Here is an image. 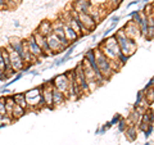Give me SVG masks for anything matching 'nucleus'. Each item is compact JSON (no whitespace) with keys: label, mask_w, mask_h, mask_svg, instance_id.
Returning <instances> with one entry per match:
<instances>
[{"label":"nucleus","mask_w":154,"mask_h":145,"mask_svg":"<svg viewBox=\"0 0 154 145\" xmlns=\"http://www.w3.org/2000/svg\"><path fill=\"white\" fill-rule=\"evenodd\" d=\"M118 123H119V126H118V131H119V132H123L125 130H126V127L128 126V125H127V121H126V119H123V118L119 119V121H118Z\"/></svg>","instance_id":"23"},{"label":"nucleus","mask_w":154,"mask_h":145,"mask_svg":"<svg viewBox=\"0 0 154 145\" xmlns=\"http://www.w3.org/2000/svg\"><path fill=\"white\" fill-rule=\"evenodd\" d=\"M13 100H14V103H16L17 105H19V107H22L23 109H28V105H27V100H26V95L25 93H14L13 95Z\"/></svg>","instance_id":"16"},{"label":"nucleus","mask_w":154,"mask_h":145,"mask_svg":"<svg viewBox=\"0 0 154 145\" xmlns=\"http://www.w3.org/2000/svg\"><path fill=\"white\" fill-rule=\"evenodd\" d=\"M119 19H121L119 16H113L112 18H110V23H112V25H117V23L119 22Z\"/></svg>","instance_id":"25"},{"label":"nucleus","mask_w":154,"mask_h":145,"mask_svg":"<svg viewBox=\"0 0 154 145\" xmlns=\"http://www.w3.org/2000/svg\"><path fill=\"white\" fill-rule=\"evenodd\" d=\"M63 31H64V36L67 39V41H68L69 44H73V42H76L80 39L79 36H77V33L72 30L67 23H63Z\"/></svg>","instance_id":"14"},{"label":"nucleus","mask_w":154,"mask_h":145,"mask_svg":"<svg viewBox=\"0 0 154 145\" xmlns=\"http://www.w3.org/2000/svg\"><path fill=\"white\" fill-rule=\"evenodd\" d=\"M0 11H7V5L4 0H0Z\"/></svg>","instance_id":"29"},{"label":"nucleus","mask_w":154,"mask_h":145,"mask_svg":"<svg viewBox=\"0 0 154 145\" xmlns=\"http://www.w3.org/2000/svg\"><path fill=\"white\" fill-rule=\"evenodd\" d=\"M25 114H26V109H23L22 107L14 104V107L12 109V113H11V117H12L13 121H18L19 118H22Z\"/></svg>","instance_id":"18"},{"label":"nucleus","mask_w":154,"mask_h":145,"mask_svg":"<svg viewBox=\"0 0 154 145\" xmlns=\"http://www.w3.org/2000/svg\"><path fill=\"white\" fill-rule=\"evenodd\" d=\"M16 2H17V4H18V5H19V4H21V3L23 2V0H16Z\"/></svg>","instance_id":"31"},{"label":"nucleus","mask_w":154,"mask_h":145,"mask_svg":"<svg viewBox=\"0 0 154 145\" xmlns=\"http://www.w3.org/2000/svg\"><path fill=\"white\" fill-rule=\"evenodd\" d=\"M123 132L126 134V137L128 139V141H135L137 137V127L135 125H128Z\"/></svg>","instance_id":"17"},{"label":"nucleus","mask_w":154,"mask_h":145,"mask_svg":"<svg viewBox=\"0 0 154 145\" xmlns=\"http://www.w3.org/2000/svg\"><path fill=\"white\" fill-rule=\"evenodd\" d=\"M46 42H48V45H49V49L53 51V54H59V53L64 51V48L62 46L60 40L55 36L54 32H51L46 36Z\"/></svg>","instance_id":"6"},{"label":"nucleus","mask_w":154,"mask_h":145,"mask_svg":"<svg viewBox=\"0 0 154 145\" xmlns=\"http://www.w3.org/2000/svg\"><path fill=\"white\" fill-rule=\"evenodd\" d=\"M36 32L46 37L49 33L53 32V22L49 21V19H42V21L38 23V26L36 28Z\"/></svg>","instance_id":"10"},{"label":"nucleus","mask_w":154,"mask_h":145,"mask_svg":"<svg viewBox=\"0 0 154 145\" xmlns=\"http://www.w3.org/2000/svg\"><path fill=\"white\" fill-rule=\"evenodd\" d=\"M7 114V110H5V96H0V116H4Z\"/></svg>","instance_id":"21"},{"label":"nucleus","mask_w":154,"mask_h":145,"mask_svg":"<svg viewBox=\"0 0 154 145\" xmlns=\"http://www.w3.org/2000/svg\"><path fill=\"white\" fill-rule=\"evenodd\" d=\"M128 58H130V57L125 55V54H119V55L117 57V59H116V60H117L118 63H119V64H121V66L123 67V66H125V64H126L127 62H128Z\"/></svg>","instance_id":"22"},{"label":"nucleus","mask_w":154,"mask_h":145,"mask_svg":"<svg viewBox=\"0 0 154 145\" xmlns=\"http://www.w3.org/2000/svg\"><path fill=\"white\" fill-rule=\"evenodd\" d=\"M77 19L80 21V23L82 25V27L86 30V32L90 33L91 31H94L96 28V23L94 22V19L90 17L89 13H79V16H77Z\"/></svg>","instance_id":"7"},{"label":"nucleus","mask_w":154,"mask_h":145,"mask_svg":"<svg viewBox=\"0 0 154 145\" xmlns=\"http://www.w3.org/2000/svg\"><path fill=\"white\" fill-rule=\"evenodd\" d=\"M139 3H140V0H132V2H130V3L127 4V9L131 8L132 5H136V4H139Z\"/></svg>","instance_id":"28"},{"label":"nucleus","mask_w":154,"mask_h":145,"mask_svg":"<svg viewBox=\"0 0 154 145\" xmlns=\"http://www.w3.org/2000/svg\"><path fill=\"white\" fill-rule=\"evenodd\" d=\"M122 30L125 31V33H126V36H127L128 39H131V40H135V41H136L137 37L141 36L140 30H139V26H137L135 22H132V21H128L126 25H125V27L122 28Z\"/></svg>","instance_id":"8"},{"label":"nucleus","mask_w":154,"mask_h":145,"mask_svg":"<svg viewBox=\"0 0 154 145\" xmlns=\"http://www.w3.org/2000/svg\"><path fill=\"white\" fill-rule=\"evenodd\" d=\"M0 69L2 71L5 69V64H4V59H3V55H2V49H0Z\"/></svg>","instance_id":"26"},{"label":"nucleus","mask_w":154,"mask_h":145,"mask_svg":"<svg viewBox=\"0 0 154 145\" xmlns=\"http://www.w3.org/2000/svg\"><path fill=\"white\" fill-rule=\"evenodd\" d=\"M114 37L117 40V44L119 46V50H121V54H125L127 57H131L137 49V44L135 40H131L126 36V33L122 30H118L114 33Z\"/></svg>","instance_id":"1"},{"label":"nucleus","mask_w":154,"mask_h":145,"mask_svg":"<svg viewBox=\"0 0 154 145\" xmlns=\"http://www.w3.org/2000/svg\"><path fill=\"white\" fill-rule=\"evenodd\" d=\"M32 36H33V39H35V41H36V44L40 46V49L42 50V53H44V55L46 58L54 55V54H53V51L49 49V45H48V42H46V37L45 36L40 35V33H37L36 31L32 33Z\"/></svg>","instance_id":"9"},{"label":"nucleus","mask_w":154,"mask_h":145,"mask_svg":"<svg viewBox=\"0 0 154 145\" xmlns=\"http://www.w3.org/2000/svg\"><path fill=\"white\" fill-rule=\"evenodd\" d=\"M152 0H143V3H150Z\"/></svg>","instance_id":"32"},{"label":"nucleus","mask_w":154,"mask_h":145,"mask_svg":"<svg viewBox=\"0 0 154 145\" xmlns=\"http://www.w3.org/2000/svg\"><path fill=\"white\" fill-rule=\"evenodd\" d=\"M95 53V60H96V66H98V69L100 72V75H102L105 80H109L110 77H112L116 72H113V69L110 68L109 66V59L107 57H105L102 51L99 49H95L94 50Z\"/></svg>","instance_id":"2"},{"label":"nucleus","mask_w":154,"mask_h":145,"mask_svg":"<svg viewBox=\"0 0 154 145\" xmlns=\"http://www.w3.org/2000/svg\"><path fill=\"white\" fill-rule=\"evenodd\" d=\"M145 145H150V143H146V144H145Z\"/></svg>","instance_id":"33"},{"label":"nucleus","mask_w":154,"mask_h":145,"mask_svg":"<svg viewBox=\"0 0 154 145\" xmlns=\"http://www.w3.org/2000/svg\"><path fill=\"white\" fill-rule=\"evenodd\" d=\"M109 3H110V5H112V8H117L119 7V4L122 3V0H109Z\"/></svg>","instance_id":"24"},{"label":"nucleus","mask_w":154,"mask_h":145,"mask_svg":"<svg viewBox=\"0 0 154 145\" xmlns=\"http://www.w3.org/2000/svg\"><path fill=\"white\" fill-rule=\"evenodd\" d=\"M14 104L16 103H14V100H13V96L12 95H5V110H7L8 116H11Z\"/></svg>","instance_id":"19"},{"label":"nucleus","mask_w":154,"mask_h":145,"mask_svg":"<svg viewBox=\"0 0 154 145\" xmlns=\"http://www.w3.org/2000/svg\"><path fill=\"white\" fill-rule=\"evenodd\" d=\"M66 101H67L66 94H63L62 91L53 88V107H54V108L60 107V105H63Z\"/></svg>","instance_id":"12"},{"label":"nucleus","mask_w":154,"mask_h":145,"mask_svg":"<svg viewBox=\"0 0 154 145\" xmlns=\"http://www.w3.org/2000/svg\"><path fill=\"white\" fill-rule=\"evenodd\" d=\"M13 122V119H12V117L11 116H8V114H4V116H0V123L2 125H11Z\"/></svg>","instance_id":"20"},{"label":"nucleus","mask_w":154,"mask_h":145,"mask_svg":"<svg viewBox=\"0 0 154 145\" xmlns=\"http://www.w3.org/2000/svg\"><path fill=\"white\" fill-rule=\"evenodd\" d=\"M7 45H9L14 51H17L18 54L21 55V53H22V45H23V40H22L21 37H18V36H9Z\"/></svg>","instance_id":"13"},{"label":"nucleus","mask_w":154,"mask_h":145,"mask_svg":"<svg viewBox=\"0 0 154 145\" xmlns=\"http://www.w3.org/2000/svg\"><path fill=\"white\" fill-rule=\"evenodd\" d=\"M26 42H27V48H28V51H30V54L36 58V59H41V58H46L44 55V53H42V50L40 49V46H38L36 44L35 39H33L32 35H30L27 39H26Z\"/></svg>","instance_id":"5"},{"label":"nucleus","mask_w":154,"mask_h":145,"mask_svg":"<svg viewBox=\"0 0 154 145\" xmlns=\"http://www.w3.org/2000/svg\"><path fill=\"white\" fill-rule=\"evenodd\" d=\"M14 27H19V22L18 21H14Z\"/></svg>","instance_id":"30"},{"label":"nucleus","mask_w":154,"mask_h":145,"mask_svg":"<svg viewBox=\"0 0 154 145\" xmlns=\"http://www.w3.org/2000/svg\"><path fill=\"white\" fill-rule=\"evenodd\" d=\"M88 13L90 14V17L94 19V22L96 23V25H98V23L102 21V18L104 17L103 14H102V11H100V7L99 5H91Z\"/></svg>","instance_id":"15"},{"label":"nucleus","mask_w":154,"mask_h":145,"mask_svg":"<svg viewBox=\"0 0 154 145\" xmlns=\"http://www.w3.org/2000/svg\"><path fill=\"white\" fill-rule=\"evenodd\" d=\"M51 84H53V88L62 91L67 96V91H68V86H69V80L67 73H60L55 76L54 79H51Z\"/></svg>","instance_id":"4"},{"label":"nucleus","mask_w":154,"mask_h":145,"mask_svg":"<svg viewBox=\"0 0 154 145\" xmlns=\"http://www.w3.org/2000/svg\"><path fill=\"white\" fill-rule=\"evenodd\" d=\"M72 7H73L72 9L77 13H88L91 7V2L90 0H75Z\"/></svg>","instance_id":"11"},{"label":"nucleus","mask_w":154,"mask_h":145,"mask_svg":"<svg viewBox=\"0 0 154 145\" xmlns=\"http://www.w3.org/2000/svg\"><path fill=\"white\" fill-rule=\"evenodd\" d=\"M5 48H7L8 54H9V62H11L12 69L16 72V73H18V72H22L23 69H25V62H23V59L19 57L18 53L14 51L9 45H7Z\"/></svg>","instance_id":"3"},{"label":"nucleus","mask_w":154,"mask_h":145,"mask_svg":"<svg viewBox=\"0 0 154 145\" xmlns=\"http://www.w3.org/2000/svg\"><path fill=\"white\" fill-rule=\"evenodd\" d=\"M119 119H121V116H119V114H116L114 117H113V119L110 121V123H112V125H116V122H118Z\"/></svg>","instance_id":"27"}]
</instances>
